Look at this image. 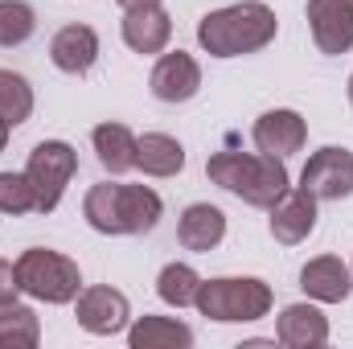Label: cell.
<instances>
[{
    "label": "cell",
    "instance_id": "cell-27",
    "mask_svg": "<svg viewBox=\"0 0 353 349\" xmlns=\"http://www.w3.org/2000/svg\"><path fill=\"white\" fill-rule=\"evenodd\" d=\"M115 4L128 12V8H148V4H161V0H115Z\"/></svg>",
    "mask_w": 353,
    "mask_h": 349
},
{
    "label": "cell",
    "instance_id": "cell-21",
    "mask_svg": "<svg viewBox=\"0 0 353 349\" xmlns=\"http://www.w3.org/2000/svg\"><path fill=\"white\" fill-rule=\"evenodd\" d=\"M41 341V321L29 304H0V349H33Z\"/></svg>",
    "mask_w": 353,
    "mask_h": 349
},
{
    "label": "cell",
    "instance_id": "cell-13",
    "mask_svg": "<svg viewBox=\"0 0 353 349\" xmlns=\"http://www.w3.org/2000/svg\"><path fill=\"white\" fill-rule=\"evenodd\" d=\"M300 288L316 304H341L353 292V271L337 255H316L300 267Z\"/></svg>",
    "mask_w": 353,
    "mask_h": 349
},
{
    "label": "cell",
    "instance_id": "cell-30",
    "mask_svg": "<svg viewBox=\"0 0 353 349\" xmlns=\"http://www.w3.org/2000/svg\"><path fill=\"white\" fill-rule=\"evenodd\" d=\"M350 271H353V267H350Z\"/></svg>",
    "mask_w": 353,
    "mask_h": 349
},
{
    "label": "cell",
    "instance_id": "cell-1",
    "mask_svg": "<svg viewBox=\"0 0 353 349\" xmlns=\"http://www.w3.org/2000/svg\"><path fill=\"white\" fill-rule=\"evenodd\" d=\"M275 8L263 0H243V4H226L214 8L197 21V46L210 58H243V54H259L275 41Z\"/></svg>",
    "mask_w": 353,
    "mask_h": 349
},
{
    "label": "cell",
    "instance_id": "cell-14",
    "mask_svg": "<svg viewBox=\"0 0 353 349\" xmlns=\"http://www.w3.org/2000/svg\"><path fill=\"white\" fill-rule=\"evenodd\" d=\"M226 239V214L210 201H193L181 210L176 218V243L185 251H197V255H210L218 243Z\"/></svg>",
    "mask_w": 353,
    "mask_h": 349
},
{
    "label": "cell",
    "instance_id": "cell-23",
    "mask_svg": "<svg viewBox=\"0 0 353 349\" xmlns=\"http://www.w3.org/2000/svg\"><path fill=\"white\" fill-rule=\"evenodd\" d=\"M197 288H201V275L189 263H169L157 275V296L165 304H173V308H189L197 300Z\"/></svg>",
    "mask_w": 353,
    "mask_h": 349
},
{
    "label": "cell",
    "instance_id": "cell-15",
    "mask_svg": "<svg viewBox=\"0 0 353 349\" xmlns=\"http://www.w3.org/2000/svg\"><path fill=\"white\" fill-rule=\"evenodd\" d=\"M119 33H123L128 50H136V54H165V46H169V37H173V17H169L161 4L128 8Z\"/></svg>",
    "mask_w": 353,
    "mask_h": 349
},
{
    "label": "cell",
    "instance_id": "cell-10",
    "mask_svg": "<svg viewBox=\"0 0 353 349\" xmlns=\"http://www.w3.org/2000/svg\"><path fill=\"white\" fill-rule=\"evenodd\" d=\"M308 29L321 54L337 58L353 50V0H308Z\"/></svg>",
    "mask_w": 353,
    "mask_h": 349
},
{
    "label": "cell",
    "instance_id": "cell-4",
    "mask_svg": "<svg viewBox=\"0 0 353 349\" xmlns=\"http://www.w3.org/2000/svg\"><path fill=\"white\" fill-rule=\"evenodd\" d=\"M271 304H275L271 283L255 279V275L201 279L197 300H193V308L205 321H218V325H251V321H263L267 312H271Z\"/></svg>",
    "mask_w": 353,
    "mask_h": 349
},
{
    "label": "cell",
    "instance_id": "cell-7",
    "mask_svg": "<svg viewBox=\"0 0 353 349\" xmlns=\"http://www.w3.org/2000/svg\"><path fill=\"white\" fill-rule=\"evenodd\" d=\"M300 185L316 197V201H341L353 197V152L325 144L308 157V165L300 169Z\"/></svg>",
    "mask_w": 353,
    "mask_h": 349
},
{
    "label": "cell",
    "instance_id": "cell-20",
    "mask_svg": "<svg viewBox=\"0 0 353 349\" xmlns=\"http://www.w3.org/2000/svg\"><path fill=\"white\" fill-rule=\"evenodd\" d=\"M136 169L144 177H176L185 169V148L169 132H144L136 136Z\"/></svg>",
    "mask_w": 353,
    "mask_h": 349
},
{
    "label": "cell",
    "instance_id": "cell-12",
    "mask_svg": "<svg viewBox=\"0 0 353 349\" xmlns=\"http://www.w3.org/2000/svg\"><path fill=\"white\" fill-rule=\"evenodd\" d=\"M148 90L161 103H189L201 90V66H197V58L185 54V50L161 54L157 66H152V74H148Z\"/></svg>",
    "mask_w": 353,
    "mask_h": 349
},
{
    "label": "cell",
    "instance_id": "cell-9",
    "mask_svg": "<svg viewBox=\"0 0 353 349\" xmlns=\"http://www.w3.org/2000/svg\"><path fill=\"white\" fill-rule=\"evenodd\" d=\"M251 140H255L259 152L288 161V157H296V152L304 148V140H308V123H304L300 111H292V107H275V111H263V115L255 119Z\"/></svg>",
    "mask_w": 353,
    "mask_h": 349
},
{
    "label": "cell",
    "instance_id": "cell-3",
    "mask_svg": "<svg viewBox=\"0 0 353 349\" xmlns=\"http://www.w3.org/2000/svg\"><path fill=\"white\" fill-rule=\"evenodd\" d=\"M205 177L255 210H271L292 189L288 165L267 152H214L205 161Z\"/></svg>",
    "mask_w": 353,
    "mask_h": 349
},
{
    "label": "cell",
    "instance_id": "cell-16",
    "mask_svg": "<svg viewBox=\"0 0 353 349\" xmlns=\"http://www.w3.org/2000/svg\"><path fill=\"white\" fill-rule=\"evenodd\" d=\"M275 341L288 349H316L329 341V317L316 304H288L275 321Z\"/></svg>",
    "mask_w": 353,
    "mask_h": 349
},
{
    "label": "cell",
    "instance_id": "cell-11",
    "mask_svg": "<svg viewBox=\"0 0 353 349\" xmlns=\"http://www.w3.org/2000/svg\"><path fill=\"white\" fill-rule=\"evenodd\" d=\"M271 239L275 243H283V247H300L312 230H316V197L304 189V185H296V189H288L271 210Z\"/></svg>",
    "mask_w": 353,
    "mask_h": 349
},
{
    "label": "cell",
    "instance_id": "cell-28",
    "mask_svg": "<svg viewBox=\"0 0 353 349\" xmlns=\"http://www.w3.org/2000/svg\"><path fill=\"white\" fill-rule=\"evenodd\" d=\"M8 132H12V128H8V123L0 119V152H4V144H8Z\"/></svg>",
    "mask_w": 353,
    "mask_h": 349
},
{
    "label": "cell",
    "instance_id": "cell-8",
    "mask_svg": "<svg viewBox=\"0 0 353 349\" xmlns=\"http://www.w3.org/2000/svg\"><path fill=\"white\" fill-rule=\"evenodd\" d=\"M74 317L94 337H115V333H123L132 325V304H128V296L119 288L90 283L74 296Z\"/></svg>",
    "mask_w": 353,
    "mask_h": 349
},
{
    "label": "cell",
    "instance_id": "cell-5",
    "mask_svg": "<svg viewBox=\"0 0 353 349\" xmlns=\"http://www.w3.org/2000/svg\"><path fill=\"white\" fill-rule=\"evenodd\" d=\"M17 288L41 304H74V296L83 292V271L79 263L66 259L62 251H50V247H29L21 251L17 259Z\"/></svg>",
    "mask_w": 353,
    "mask_h": 349
},
{
    "label": "cell",
    "instance_id": "cell-29",
    "mask_svg": "<svg viewBox=\"0 0 353 349\" xmlns=\"http://www.w3.org/2000/svg\"><path fill=\"white\" fill-rule=\"evenodd\" d=\"M345 90H350V103H353V74H350V87H345Z\"/></svg>",
    "mask_w": 353,
    "mask_h": 349
},
{
    "label": "cell",
    "instance_id": "cell-2",
    "mask_svg": "<svg viewBox=\"0 0 353 349\" xmlns=\"http://www.w3.org/2000/svg\"><path fill=\"white\" fill-rule=\"evenodd\" d=\"M161 214H165V201L152 185L99 181L83 197V218L99 235H148L157 230Z\"/></svg>",
    "mask_w": 353,
    "mask_h": 349
},
{
    "label": "cell",
    "instance_id": "cell-6",
    "mask_svg": "<svg viewBox=\"0 0 353 349\" xmlns=\"http://www.w3.org/2000/svg\"><path fill=\"white\" fill-rule=\"evenodd\" d=\"M79 173V152L66 144V140H41L33 152H29V165L25 177L33 185V197H37V214H54L66 185Z\"/></svg>",
    "mask_w": 353,
    "mask_h": 349
},
{
    "label": "cell",
    "instance_id": "cell-25",
    "mask_svg": "<svg viewBox=\"0 0 353 349\" xmlns=\"http://www.w3.org/2000/svg\"><path fill=\"white\" fill-rule=\"evenodd\" d=\"M0 214H37V197L25 173H0Z\"/></svg>",
    "mask_w": 353,
    "mask_h": 349
},
{
    "label": "cell",
    "instance_id": "cell-19",
    "mask_svg": "<svg viewBox=\"0 0 353 349\" xmlns=\"http://www.w3.org/2000/svg\"><path fill=\"white\" fill-rule=\"evenodd\" d=\"M90 144H94L99 165L111 177H123V173L136 169V136H132V128L107 119V123H99V128L90 132Z\"/></svg>",
    "mask_w": 353,
    "mask_h": 349
},
{
    "label": "cell",
    "instance_id": "cell-17",
    "mask_svg": "<svg viewBox=\"0 0 353 349\" xmlns=\"http://www.w3.org/2000/svg\"><path fill=\"white\" fill-rule=\"evenodd\" d=\"M50 62L62 74H87L99 62V33L90 25H62L50 41Z\"/></svg>",
    "mask_w": 353,
    "mask_h": 349
},
{
    "label": "cell",
    "instance_id": "cell-18",
    "mask_svg": "<svg viewBox=\"0 0 353 349\" xmlns=\"http://www.w3.org/2000/svg\"><path fill=\"white\" fill-rule=\"evenodd\" d=\"M128 346L132 349H189L193 329L176 317H136L128 325Z\"/></svg>",
    "mask_w": 353,
    "mask_h": 349
},
{
    "label": "cell",
    "instance_id": "cell-26",
    "mask_svg": "<svg viewBox=\"0 0 353 349\" xmlns=\"http://www.w3.org/2000/svg\"><path fill=\"white\" fill-rule=\"evenodd\" d=\"M17 267L8 259H0V304H8V300H17Z\"/></svg>",
    "mask_w": 353,
    "mask_h": 349
},
{
    "label": "cell",
    "instance_id": "cell-24",
    "mask_svg": "<svg viewBox=\"0 0 353 349\" xmlns=\"http://www.w3.org/2000/svg\"><path fill=\"white\" fill-rule=\"evenodd\" d=\"M37 33V12L25 0H0V50H17Z\"/></svg>",
    "mask_w": 353,
    "mask_h": 349
},
{
    "label": "cell",
    "instance_id": "cell-22",
    "mask_svg": "<svg viewBox=\"0 0 353 349\" xmlns=\"http://www.w3.org/2000/svg\"><path fill=\"white\" fill-rule=\"evenodd\" d=\"M33 115V87L17 70H0V119L8 128H21Z\"/></svg>",
    "mask_w": 353,
    "mask_h": 349
}]
</instances>
